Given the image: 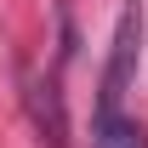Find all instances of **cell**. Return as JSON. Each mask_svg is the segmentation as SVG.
I'll return each instance as SVG.
<instances>
[{
    "instance_id": "1",
    "label": "cell",
    "mask_w": 148,
    "mask_h": 148,
    "mask_svg": "<svg viewBox=\"0 0 148 148\" xmlns=\"http://www.w3.org/2000/svg\"><path fill=\"white\" fill-rule=\"evenodd\" d=\"M137 46H143V6L125 0V12L114 23L108 69H103V86H97V120H114V114H120V97H125L131 74H137Z\"/></svg>"
},
{
    "instance_id": "2",
    "label": "cell",
    "mask_w": 148,
    "mask_h": 148,
    "mask_svg": "<svg viewBox=\"0 0 148 148\" xmlns=\"http://www.w3.org/2000/svg\"><path fill=\"white\" fill-rule=\"evenodd\" d=\"M29 120H34V131H40L46 148H69V114H63V86H57V74L29 80Z\"/></svg>"
},
{
    "instance_id": "3",
    "label": "cell",
    "mask_w": 148,
    "mask_h": 148,
    "mask_svg": "<svg viewBox=\"0 0 148 148\" xmlns=\"http://www.w3.org/2000/svg\"><path fill=\"white\" fill-rule=\"evenodd\" d=\"M97 148H148V131L131 114H114V120H97Z\"/></svg>"
}]
</instances>
